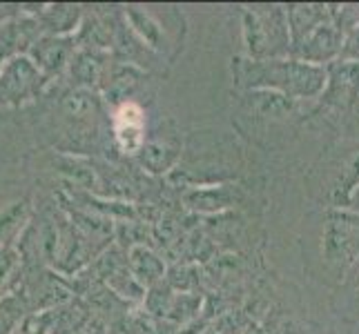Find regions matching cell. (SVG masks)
Masks as SVG:
<instances>
[{"mask_svg":"<svg viewBox=\"0 0 359 334\" xmlns=\"http://www.w3.org/2000/svg\"><path fill=\"white\" fill-rule=\"evenodd\" d=\"M237 83L252 90L277 92L292 101L315 98L326 90V67L297 58L237 60Z\"/></svg>","mask_w":359,"mask_h":334,"instance_id":"obj_1","label":"cell"},{"mask_svg":"<svg viewBox=\"0 0 359 334\" xmlns=\"http://www.w3.org/2000/svg\"><path fill=\"white\" fill-rule=\"evenodd\" d=\"M243 36L252 60L286 58L292 52L288 14L277 5L245 9Z\"/></svg>","mask_w":359,"mask_h":334,"instance_id":"obj_2","label":"cell"},{"mask_svg":"<svg viewBox=\"0 0 359 334\" xmlns=\"http://www.w3.org/2000/svg\"><path fill=\"white\" fill-rule=\"evenodd\" d=\"M45 74L29 56L16 54L0 67V105H20L41 92Z\"/></svg>","mask_w":359,"mask_h":334,"instance_id":"obj_3","label":"cell"},{"mask_svg":"<svg viewBox=\"0 0 359 334\" xmlns=\"http://www.w3.org/2000/svg\"><path fill=\"white\" fill-rule=\"evenodd\" d=\"M341 45H344V32L330 20L317 27L306 41L297 45L292 49V54L297 56V60L321 67V63H330L332 58H339Z\"/></svg>","mask_w":359,"mask_h":334,"instance_id":"obj_4","label":"cell"},{"mask_svg":"<svg viewBox=\"0 0 359 334\" xmlns=\"http://www.w3.org/2000/svg\"><path fill=\"white\" fill-rule=\"evenodd\" d=\"M324 101L335 107H351L359 98V63L335 60L326 67Z\"/></svg>","mask_w":359,"mask_h":334,"instance_id":"obj_5","label":"cell"},{"mask_svg":"<svg viewBox=\"0 0 359 334\" xmlns=\"http://www.w3.org/2000/svg\"><path fill=\"white\" fill-rule=\"evenodd\" d=\"M326 256L332 263H353L359 252V218L339 216L330 221L324 239Z\"/></svg>","mask_w":359,"mask_h":334,"instance_id":"obj_6","label":"cell"},{"mask_svg":"<svg viewBox=\"0 0 359 334\" xmlns=\"http://www.w3.org/2000/svg\"><path fill=\"white\" fill-rule=\"evenodd\" d=\"M292 49L306 41L317 27L332 20V11L326 5H290L286 7Z\"/></svg>","mask_w":359,"mask_h":334,"instance_id":"obj_7","label":"cell"},{"mask_svg":"<svg viewBox=\"0 0 359 334\" xmlns=\"http://www.w3.org/2000/svg\"><path fill=\"white\" fill-rule=\"evenodd\" d=\"M72 54V41L65 36H45L32 45V60L45 74L60 71Z\"/></svg>","mask_w":359,"mask_h":334,"instance_id":"obj_8","label":"cell"},{"mask_svg":"<svg viewBox=\"0 0 359 334\" xmlns=\"http://www.w3.org/2000/svg\"><path fill=\"white\" fill-rule=\"evenodd\" d=\"M116 141L126 152H136L143 145V111L134 103L116 111Z\"/></svg>","mask_w":359,"mask_h":334,"instance_id":"obj_9","label":"cell"},{"mask_svg":"<svg viewBox=\"0 0 359 334\" xmlns=\"http://www.w3.org/2000/svg\"><path fill=\"white\" fill-rule=\"evenodd\" d=\"M132 272L134 277L139 279L141 283H154L161 274H163V265H161L158 258L147 252L145 247H134L132 250Z\"/></svg>","mask_w":359,"mask_h":334,"instance_id":"obj_10","label":"cell"},{"mask_svg":"<svg viewBox=\"0 0 359 334\" xmlns=\"http://www.w3.org/2000/svg\"><path fill=\"white\" fill-rule=\"evenodd\" d=\"M27 218V203H14L9 209H5L3 214H0V245L7 243L9 237H14V234L22 228V221Z\"/></svg>","mask_w":359,"mask_h":334,"instance_id":"obj_11","label":"cell"},{"mask_svg":"<svg viewBox=\"0 0 359 334\" xmlns=\"http://www.w3.org/2000/svg\"><path fill=\"white\" fill-rule=\"evenodd\" d=\"M136 78H139V74H136L134 67L130 65H121V67H114L109 71L107 76V94L112 96H126L134 85H136Z\"/></svg>","mask_w":359,"mask_h":334,"instance_id":"obj_12","label":"cell"},{"mask_svg":"<svg viewBox=\"0 0 359 334\" xmlns=\"http://www.w3.org/2000/svg\"><path fill=\"white\" fill-rule=\"evenodd\" d=\"M72 74H76V78L85 85H92L103 76V65L94 54H81L76 63H72Z\"/></svg>","mask_w":359,"mask_h":334,"instance_id":"obj_13","label":"cell"},{"mask_svg":"<svg viewBox=\"0 0 359 334\" xmlns=\"http://www.w3.org/2000/svg\"><path fill=\"white\" fill-rule=\"evenodd\" d=\"M337 60H355V63H359V25H355L351 32H346L341 54Z\"/></svg>","mask_w":359,"mask_h":334,"instance_id":"obj_14","label":"cell"},{"mask_svg":"<svg viewBox=\"0 0 359 334\" xmlns=\"http://www.w3.org/2000/svg\"><path fill=\"white\" fill-rule=\"evenodd\" d=\"M14 265H16V254L7 250V247H0V292H3L7 279L11 277Z\"/></svg>","mask_w":359,"mask_h":334,"instance_id":"obj_15","label":"cell"},{"mask_svg":"<svg viewBox=\"0 0 359 334\" xmlns=\"http://www.w3.org/2000/svg\"><path fill=\"white\" fill-rule=\"evenodd\" d=\"M353 281H355V290L359 292V263H357V267L353 272Z\"/></svg>","mask_w":359,"mask_h":334,"instance_id":"obj_16","label":"cell"}]
</instances>
